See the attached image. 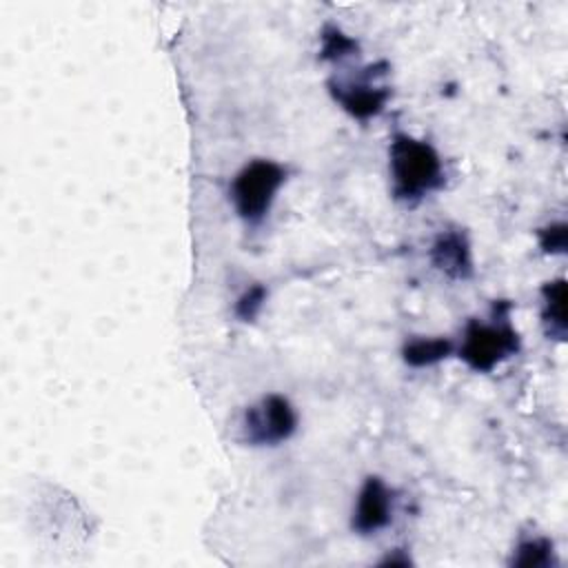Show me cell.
<instances>
[{
  "instance_id": "6da1fadb",
  "label": "cell",
  "mask_w": 568,
  "mask_h": 568,
  "mask_svg": "<svg viewBox=\"0 0 568 568\" xmlns=\"http://www.w3.org/2000/svg\"><path fill=\"white\" fill-rule=\"evenodd\" d=\"M388 175L393 197L415 206L444 186V162L430 142L395 133L388 144Z\"/></svg>"
},
{
  "instance_id": "7a4b0ae2",
  "label": "cell",
  "mask_w": 568,
  "mask_h": 568,
  "mask_svg": "<svg viewBox=\"0 0 568 568\" xmlns=\"http://www.w3.org/2000/svg\"><path fill=\"white\" fill-rule=\"evenodd\" d=\"M521 339L517 328L510 324V304H495L490 322L468 320L457 348L459 359L475 373H490L501 362L519 353Z\"/></svg>"
},
{
  "instance_id": "3957f363",
  "label": "cell",
  "mask_w": 568,
  "mask_h": 568,
  "mask_svg": "<svg viewBox=\"0 0 568 568\" xmlns=\"http://www.w3.org/2000/svg\"><path fill=\"white\" fill-rule=\"evenodd\" d=\"M284 182L286 169L280 162L266 158L246 162L231 182V202L235 213L246 224L262 222L268 215Z\"/></svg>"
},
{
  "instance_id": "277c9868",
  "label": "cell",
  "mask_w": 568,
  "mask_h": 568,
  "mask_svg": "<svg viewBox=\"0 0 568 568\" xmlns=\"http://www.w3.org/2000/svg\"><path fill=\"white\" fill-rule=\"evenodd\" d=\"M297 410L288 397L268 393L244 410L242 437L248 446H280L297 430Z\"/></svg>"
},
{
  "instance_id": "5b68a950",
  "label": "cell",
  "mask_w": 568,
  "mask_h": 568,
  "mask_svg": "<svg viewBox=\"0 0 568 568\" xmlns=\"http://www.w3.org/2000/svg\"><path fill=\"white\" fill-rule=\"evenodd\" d=\"M386 62L379 64H371L364 69V73L357 80H331L328 82V91L333 95V100L355 120H371L375 115H379L390 98V89L386 84H379L377 78L386 75L384 69Z\"/></svg>"
},
{
  "instance_id": "8992f818",
  "label": "cell",
  "mask_w": 568,
  "mask_h": 568,
  "mask_svg": "<svg viewBox=\"0 0 568 568\" xmlns=\"http://www.w3.org/2000/svg\"><path fill=\"white\" fill-rule=\"evenodd\" d=\"M393 490L379 475H368L359 486L353 504L351 528L353 532L368 537L386 528L393 519Z\"/></svg>"
},
{
  "instance_id": "52a82bcc",
  "label": "cell",
  "mask_w": 568,
  "mask_h": 568,
  "mask_svg": "<svg viewBox=\"0 0 568 568\" xmlns=\"http://www.w3.org/2000/svg\"><path fill=\"white\" fill-rule=\"evenodd\" d=\"M428 257H430V264L439 273H444L448 280L464 282V280H470L475 273L473 246H470L468 233L459 226L439 231L430 244Z\"/></svg>"
},
{
  "instance_id": "ba28073f",
  "label": "cell",
  "mask_w": 568,
  "mask_h": 568,
  "mask_svg": "<svg viewBox=\"0 0 568 568\" xmlns=\"http://www.w3.org/2000/svg\"><path fill=\"white\" fill-rule=\"evenodd\" d=\"M455 344L448 337H410L402 346V359L410 368L433 366L453 355Z\"/></svg>"
},
{
  "instance_id": "9c48e42d",
  "label": "cell",
  "mask_w": 568,
  "mask_h": 568,
  "mask_svg": "<svg viewBox=\"0 0 568 568\" xmlns=\"http://www.w3.org/2000/svg\"><path fill=\"white\" fill-rule=\"evenodd\" d=\"M541 320L548 337H566V282L561 277L541 286Z\"/></svg>"
},
{
  "instance_id": "30bf717a",
  "label": "cell",
  "mask_w": 568,
  "mask_h": 568,
  "mask_svg": "<svg viewBox=\"0 0 568 568\" xmlns=\"http://www.w3.org/2000/svg\"><path fill=\"white\" fill-rule=\"evenodd\" d=\"M513 566L521 568H548L555 566V546L548 537H526L513 550Z\"/></svg>"
},
{
  "instance_id": "8fae6325",
  "label": "cell",
  "mask_w": 568,
  "mask_h": 568,
  "mask_svg": "<svg viewBox=\"0 0 568 568\" xmlns=\"http://www.w3.org/2000/svg\"><path fill=\"white\" fill-rule=\"evenodd\" d=\"M322 49H320V58L322 60H344L348 55H355L359 51V44L355 38L346 36L337 24H326L322 29Z\"/></svg>"
},
{
  "instance_id": "7c38bea8",
  "label": "cell",
  "mask_w": 568,
  "mask_h": 568,
  "mask_svg": "<svg viewBox=\"0 0 568 568\" xmlns=\"http://www.w3.org/2000/svg\"><path fill=\"white\" fill-rule=\"evenodd\" d=\"M266 295H268L266 286L253 284L251 288H246V291L237 297V302H235V315H237L242 322H253V320L260 315V311L264 308Z\"/></svg>"
},
{
  "instance_id": "4fadbf2b",
  "label": "cell",
  "mask_w": 568,
  "mask_h": 568,
  "mask_svg": "<svg viewBox=\"0 0 568 568\" xmlns=\"http://www.w3.org/2000/svg\"><path fill=\"white\" fill-rule=\"evenodd\" d=\"M537 237H539V246L544 253L559 255L566 251V224L564 222H555V224L539 229Z\"/></svg>"
}]
</instances>
